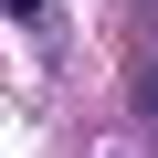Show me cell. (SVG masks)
Segmentation results:
<instances>
[{
    "instance_id": "6da1fadb",
    "label": "cell",
    "mask_w": 158,
    "mask_h": 158,
    "mask_svg": "<svg viewBox=\"0 0 158 158\" xmlns=\"http://www.w3.org/2000/svg\"><path fill=\"white\" fill-rule=\"evenodd\" d=\"M42 11H53V0H11V21H42Z\"/></svg>"
},
{
    "instance_id": "7a4b0ae2",
    "label": "cell",
    "mask_w": 158,
    "mask_h": 158,
    "mask_svg": "<svg viewBox=\"0 0 158 158\" xmlns=\"http://www.w3.org/2000/svg\"><path fill=\"white\" fill-rule=\"evenodd\" d=\"M148 116H158V74H148Z\"/></svg>"
}]
</instances>
